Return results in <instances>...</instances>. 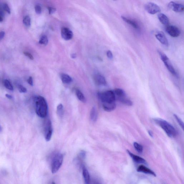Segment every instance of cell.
<instances>
[{
  "mask_svg": "<svg viewBox=\"0 0 184 184\" xmlns=\"http://www.w3.org/2000/svg\"><path fill=\"white\" fill-rule=\"evenodd\" d=\"M107 56H108V57L109 58V59H113V54L112 53V52L110 51V50H108V51L107 52Z\"/></svg>",
  "mask_w": 184,
  "mask_h": 184,
  "instance_id": "cell-34",
  "label": "cell"
},
{
  "mask_svg": "<svg viewBox=\"0 0 184 184\" xmlns=\"http://www.w3.org/2000/svg\"><path fill=\"white\" fill-rule=\"evenodd\" d=\"M3 83L4 86L6 88L10 90V91H13L14 90L13 87L10 81L7 79H5Z\"/></svg>",
  "mask_w": 184,
  "mask_h": 184,
  "instance_id": "cell-26",
  "label": "cell"
},
{
  "mask_svg": "<svg viewBox=\"0 0 184 184\" xmlns=\"http://www.w3.org/2000/svg\"><path fill=\"white\" fill-rule=\"evenodd\" d=\"M168 7L170 9L175 12H183L184 9V6L182 4L177 3L174 1H171L169 3Z\"/></svg>",
  "mask_w": 184,
  "mask_h": 184,
  "instance_id": "cell-9",
  "label": "cell"
},
{
  "mask_svg": "<svg viewBox=\"0 0 184 184\" xmlns=\"http://www.w3.org/2000/svg\"><path fill=\"white\" fill-rule=\"evenodd\" d=\"M27 81L29 85H30L31 86H32L33 85V79L31 77H29V79H27Z\"/></svg>",
  "mask_w": 184,
  "mask_h": 184,
  "instance_id": "cell-36",
  "label": "cell"
},
{
  "mask_svg": "<svg viewBox=\"0 0 184 184\" xmlns=\"http://www.w3.org/2000/svg\"><path fill=\"white\" fill-rule=\"evenodd\" d=\"M71 56H72V58H76V54H72V55Z\"/></svg>",
  "mask_w": 184,
  "mask_h": 184,
  "instance_id": "cell-41",
  "label": "cell"
},
{
  "mask_svg": "<svg viewBox=\"0 0 184 184\" xmlns=\"http://www.w3.org/2000/svg\"><path fill=\"white\" fill-rule=\"evenodd\" d=\"M35 10L38 14H40L41 12V8L39 5H36L35 6Z\"/></svg>",
  "mask_w": 184,
  "mask_h": 184,
  "instance_id": "cell-32",
  "label": "cell"
},
{
  "mask_svg": "<svg viewBox=\"0 0 184 184\" xmlns=\"http://www.w3.org/2000/svg\"><path fill=\"white\" fill-rule=\"evenodd\" d=\"M75 93H76L77 97L81 102H84V103L86 102V99L85 96L84 95L82 92L79 89H76L75 90Z\"/></svg>",
  "mask_w": 184,
  "mask_h": 184,
  "instance_id": "cell-21",
  "label": "cell"
},
{
  "mask_svg": "<svg viewBox=\"0 0 184 184\" xmlns=\"http://www.w3.org/2000/svg\"><path fill=\"white\" fill-rule=\"evenodd\" d=\"M3 12L0 10V22H2L3 20Z\"/></svg>",
  "mask_w": 184,
  "mask_h": 184,
  "instance_id": "cell-38",
  "label": "cell"
},
{
  "mask_svg": "<svg viewBox=\"0 0 184 184\" xmlns=\"http://www.w3.org/2000/svg\"><path fill=\"white\" fill-rule=\"evenodd\" d=\"M137 171L138 172H142L146 174L151 175L152 176H154V177L156 176V174L154 171L143 165H139L138 167Z\"/></svg>",
  "mask_w": 184,
  "mask_h": 184,
  "instance_id": "cell-12",
  "label": "cell"
},
{
  "mask_svg": "<svg viewBox=\"0 0 184 184\" xmlns=\"http://www.w3.org/2000/svg\"><path fill=\"white\" fill-rule=\"evenodd\" d=\"M102 106L104 109L108 112L113 111L116 109V102L112 104H103Z\"/></svg>",
  "mask_w": 184,
  "mask_h": 184,
  "instance_id": "cell-19",
  "label": "cell"
},
{
  "mask_svg": "<svg viewBox=\"0 0 184 184\" xmlns=\"http://www.w3.org/2000/svg\"><path fill=\"white\" fill-rule=\"evenodd\" d=\"M82 174L84 179V181L85 184H90V177L89 173L87 171L85 165H83L82 167Z\"/></svg>",
  "mask_w": 184,
  "mask_h": 184,
  "instance_id": "cell-15",
  "label": "cell"
},
{
  "mask_svg": "<svg viewBox=\"0 0 184 184\" xmlns=\"http://www.w3.org/2000/svg\"><path fill=\"white\" fill-rule=\"evenodd\" d=\"M5 32L4 31L0 32V41L1 40L4 38V36H5Z\"/></svg>",
  "mask_w": 184,
  "mask_h": 184,
  "instance_id": "cell-37",
  "label": "cell"
},
{
  "mask_svg": "<svg viewBox=\"0 0 184 184\" xmlns=\"http://www.w3.org/2000/svg\"><path fill=\"white\" fill-rule=\"evenodd\" d=\"M158 18L160 22L164 25L168 26L169 24V20L166 15L163 13H159L158 15Z\"/></svg>",
  "mask_w": 184,
  "mask_h": 184,
  "instance_id": "cell-18",
  "label": "cell"
},
{
  "mask_svg": "<svg viewBox=\"0 0 184 184\" xmlns=\"http://www.w3.org/2000/svg\"><path fill=\"white\" fill-rule=\"evenodd\" d=\"M63 155L60 153H56L54 155L51 164L52 173H56L59 170L63 162Z\"/></svg>",
  "mask_w": 184,
  "mask_h": 184,
  "instance_id": "cell-4",
  "label": "cell"
},
{
  "mask_svg": "<svg viewBox=\"0 0 184 184\" xmlns=\"http://www.w3.org/2000/svg\"><path fill=\"white\" fill-rule=\"evenodd\" d=\"M158 53H159L161 59L162 60V62L164 64L165 67L168 69L169 71L172 74L173 76L177 77L178 75L177 72L173 67L172 64L170 61L169 59L166 55L162 53L160 50H158Z\"/></svg>",
  "mask_w": 184,
  "mask_h": 184,
  "instance_id": "cell-5",
  "label": "cell"
},
{
  "mask_svg": "<svg viewBox=\"0 0 184 184\" xmlns=\"http://www.w3.org/2000/svg\"><path fill=\"white\" fill-rule=\"evenodd\" d=\"M48 42V39L46 35H43L41 36L39 41V44H43L44 45H47Z\"/></svg>",
  "mask_w": 184,
  "mask_h": 184,
  "instance_id": "cell-27",
  "label": "cell"
},
{
  "mask_svg": "<svg viewBox=\"0 0 184 184\" xmlns=\"http://www.w3.org/2000/svg\"><path fill=\"white\" fill-rule=\"evenodd\" d=\"M127 152L135 162L138 163L143 164H147L146 161L143 159V158L133 154L129 150H127Z\"/></svg>",
  "mask_w": 184,
  "mask_h": 184,
  "instance_id": "cell-13",
  "label": "cell"
},
{
  "mask_svg": "<svg viewBox=\"0 0 184 184\" xmlns=\"http://www.w3.org/2000/svg\"><path fill=\"white\" fill-rule=\"evenodd\" d=\"M116 98L121 103L125 104V105L131 106L133 105L132 102L127 98L126 95L121 96V97L116 98Z\"/></svg>",
  "mask_w": 184,
  "mask_h": 184,
  "instance_id": "cell-17",
  "label": "cell"
},
{
  "mask_svg": "<svg viewBox=\"0 0 184 184\" xmlns=\"http://www.w3.org/2000/svg\"><path fill=\"white\" fill-rule=\"evenodd\" d=\"M56 113L59 118L63 117L64 114V107L62 104H59L56 108Z\"/></svg>",
  "mask_w": 184,
  "mask_h": 184,
  "instance_id": "cell-24",
  "label": "cell"
},
{
  "mask_svg": "<svg viewBox=\"0 0 184 184\" xmlns=\"http://www.w3.org/2000/svg\"><path fill=\"white\" fill-rule=\"evenodd\" d=\"M174 116L175 118L176 119L178 123L179 124V125L182 128V129H184V123L183 121H182L180 118H179L177 115L175 114H174Z\"/></svg>",
  "mask_w": 184,
  "mask_h": 184,
  "instance_id": "cell-29",
  "label": "cell"
},
{
  "mask_svg": "<svg viewBox=\"0 0 184 184\" xmlns=\"http://www.w3.org/2000/svg\"><path fill=\"white\" fill-rule=\"evenodd\" d=\"M148 134L149 135L151 136V137H153V134L152 132L150 131V130H149V131H148Z\"/></svg>",
  "mask_w": 184,
  "mask_h": 184,
  "instance_id": "cell-40",
  "label": "cell"
},
{
  "mask_svg": "<svg viewBox=\"0 0 184 184\" xmlns=\"http://www.w3.org/2000/svg\"><path fill=\"white\" fill-rule=\"evenodd\" d=\"M167 33L172 37H177L180 35L181 31L178 27L173 25H168L165 29Z\"/></svg>",
  "mask_w": 184,
  "mask_h": 184,
  "instance_id": "cell-8",
  "label": "cell"
},
{
  "mask_svg": "<svg viewBox=\"0 0 184 184\" xmlns=\"http://www.w3.org/2000/svg\"><path fill=\"white\" fill-rule=\"evenodd\" d=\"M23 23L26 26L30 27L31 26V18L30 16H26L23 19Z\"/></svg>",
  "mask_w": 184,
  "mask_h": 184,
  "instance_id": "cell-28",
  "label": "cell"
},
{
  "mask_svg": "<svg viewBox=\"0 0 184 184\" xmlns=\"http://www.w3.org/2000/svg\"><path fill=\"white\" fill-rule=\"evenodd\" d=\"M133 146H134L135 149L140 154H142L143 153V148L141 145L136 142H134L133 143Z\"/></svg>",
  "mask_w": 184,
  "mask_h": 184,
  "instance_id": "cell-25",
  "label": "cell"
},
{
  "mask_svg": "<svg viewBox=\"0 0 184 184\" xmlns=\"http://www.w3.org/2000/svg\"><path fill=\"white\" fill-rule=\"evenodd\" d=\"M3 8L5 11L7 12L9 14H10L11 12H10V9L9 7L8 4L7 3H4L3 5Z\"/></svg>",
  "mask_w": 184,
  "mask_h": 184,
  "instance_id": "cell-31",
  "label": "cell"
},
{
  "mask_svg": "<svg viewBox=\"0 0 184 184\" xmlns=\"http://www.w3.org/2000/svg\"><path fill=\"white\" fill-rule=\"evenodd\" d=\"M18 91L21 93H26L27 92V89L23 86L22 85H18Z\"/></svg>",
  "mask_w": 184,
  "mask_h": 184,
  "instance_id": "cell-30",
  "label": "cell"
},
{
  "mask_svg": "<svg viewBox=\"0 0 184 184\" xmlns=\"http://www.w3.org/2000/svg\"><path fill=\"white\" fill-rule=\"evenodd\" d=\"M61 80L64 84H70L72 81V79L70 76H69L68 75L64 74V73L61 75Z\"/></svg>",
  "mask_w": 184,
  "mask_h": 184,
  "instance_id": "cell-22",
  "label": "cell"
},
{
  "mask_svg": "<svg viewBox=\"0 0 184 184\" xmlns=\"http://www.w3.org/2000/svg\"><path fill=\"white\" fill-rule=\"evenodd\" d=\"M95 82L97 85L100 86L107 85V81L103 76L100 75H96L94 77Z\"/></svg>",
  "mask_w": 184,
  "mask_h": 184,
  "instance_id": "cell-14",
  "label": "cell"
},
{
  "mask_svg": "<svg viewBox=\"0 0 184 184\" xmlns=\"http://www.w3.org/2000/svg\"><path fill=\"white\" fill-rule=\"evenodd\" d=\"M53 134V127L51 121L49 119L46 122L45 130H44V136L47 141H49L50 140Z\"/></svg>",
  "mask_w": 184,
  "mask_h": 184,
  "instance_id": "cell-6",
  "label": "cell"
},
{
  "mask_svg": "<svg viewBox=\"0 0 184 184\" xmlns=\"http://www.w3.org/2000/svg\"><path fill=\"white\" fill-rule=\"evenodd\" d=\"M61 35L63 38L65 40H70L73 36L72 32L66 27L63 28L61 30Z\"/></svg>",
  "mask_w": 184,
  "mask_h": 184,
  "instance_id": "cell-11",
  "label": "cell"
},
{
  "mask_svg": "<svg viewBox=\"0 0 184 184\" xmlns=\"http://www.w3.org/2000/svg\"><path fill=\"white\" fill-rule=\"evenodd\" d=\"M153 120L156 124L164 131L169 137L174 138L177 136V131L174 127L164 119L158 118L154 119Z\"/></svg>",
  "mask_w": 184,
  "mask_h": 184,
  "instance_id": "cell-2",
  "label": "cell"
},
{
  "mask_svg": "<svg viewBox=\"0 0 184 184\" xmlns=\"http://www.w3.org/2000/svg\"><path fill=\"white\" fill-rule=\"evenodd\" d=\"M48 10H49V13L50 15L54 13L56 10V8L51 7H48Z\"/></svg>",
  "mask_w": 184,
  "mask_h": 184,
  "instance_id": "cell-33",
  "label": "cell"
},
{
  "mask_svg": "<svg viewBox=\"0 0 184 184\" xmlns=\"http://www.w3.org/2000/svg\"><path fill=\"white\" fill-rule=\"evenodd\" d=\"M6 96L8 98V99H12V96L10 95L6 94Z\"/></svg>",
  "mask_w": 184,
  "mask_h": 184,
  "instance_id": "cell-39",
  "label": "cell"
},
{
  "mask_svg": "<svg viewBox=\"0 0 184 184\" xmlns=\"http://www.w3.org/2000/svg\"><path fill=\"white\" fill-rule=\"evenodd\" d=\"M35 111L40 117L44 118L48 113V105L45 98L42 96H36L34 98Z\"/></svg>",
  "mask_w": 184,
  "mask_h": 184,
  "instance_id": "cell-1",
  "label": "cell"
},
{
  "mask_svg": "<svg viewBox=\"0 0 184 184\" xmlns=\"http://www.w3.org/2000/svg\"><path fill=\"white\" fill-rule=\"evenodd\" d=\"M90 119L93 122H95L98 118V114L97 110L95 107H93L91 109L90 113Z\"/></svg>",
  "mask_w": 184,
  "mask_h": 184,
  "instance_id": "cell-23",
  "label": "cell"
},
{
  "mask_svg": "<svg viewBox=\"0 0 184 184\" xmlns=\"http://www.w3.org/2000/svg\"><path fill=\"white\" fill-rule=\"evenodd\" d=\"M156 38L161 44L163 45L168 46L169 45V43L164 33L162 31L158 32L156 33L155 35Z\"/></svg>",
  "mask_w": 184,
  "mask_h": 184,
  "instance_id": "cell-10",
  "label": "cell"
},
{
  "mask_svg": "<svg viewBox=\"0 0 184 184\" xmlns=\"http://www.w3.org/2000/svg\"><path fill=\"white\" fill-rule=\"evenodd\" d=\"M24 54L25 56H27V57L30 58V59H33V56H32L30 53H28V52H24Z\"/></svg>",
  "mask_w": 184,
  "mask_h": 184,
  "instance_id": "cell-35",
  "label": "cell"
},
{
  "mask_svg": "<svg viewBox=\"0 0 184 184\" xmlns=\"http://www.w3.org/2000/svg\"><path fill=\"white\" fill-rule=\"evenodd\" d=\"M98 95L102 104L115 103L116 99V96L114 91L112 90L100 92Z\"/></svg>",
  "mask_w": 184,
  "mask_h": 184,
  "instance_id": "cell-3",
  "label": "cell"
},
{
  "mask_svg": "<svg viewBox=\"0 0 184 184\" xmlns=\"http://www.w3.org/2000/svg\"><path fill=\"white\" fill-rule=\"evenodd\" d=\"M121 18L123 20L125 21L127 24H130L131 26H132L133 27H134L135 29H139V26H138V24L135 21L129 19H128L125 17L122 16Z\"/></svg>",
  "mask_w": 184,
  "mask_h": 184,
  "instance_id": "cell-20",
  "label": "cell"
},
{
  "mask_svg": "<svg viewBox=\"0 0 184 184\" xmlns=\"http://www.w3.org/2000/svg\"><path fill=\"white\" fill-rule=\"evenodd\" d=\"M97 184H100V183H98Z\"/></svg>",
  "mask_w": 184,
  "mask_h": 184,
  "instance_id": "cell-44",
  "label": "cell"
},
{
  "mask_svg": "<svg viewBox=\"0 0 184 184\" xmlns=\"http://www.w3.org/2000/svg\"><path fill=\"white\" fill-rule=\"evenodd\" d=\"M86 153L84 150H81L78 154L76 158V162H77L82 167L84 165L82 164V162L85 159Z\"/></svg>",
  "mask_w": 184,
  "mask_h": 184,
  "instance_id": "cell-16",
  "label": "cell"
},
{
  "mask_svg": "<svg viewBox=\"0 0 184 184\" xmlns=\"http://www.w3.org/2000/svg\"><path fill=\"white\" fill-rule=\"evenodd\" d=\"M52 184H56V183H55L54 182H52Z\"/></svg>",
  "mask_w": 184,
  "mask_h": 184,
  "instance_id": "cell-42",
  "label": "cell"
},
{
  "mask_svg": "<svg viewBox=\"0 0 184 184\" xmlns=\"http://www.w3.org/2000/svg\"><path fill=\"white\" fill-rule=\"evenodd\" d=\"M145 8L148 13L151 15H154L161 11L160 7L154 3L149 2L146 3L145 6Z\"/></svg>",
  "mask_w": 184,
  "mask_h": 184,
  "instance_id": "cell-7",
  "label": "cell"
},
{
  "mask_svg": "<svg viewBox=\"0 0 184 184\" xmlns=\"http://www.w3.org/2000/svg\"><path fill=\"white\" fill-rule=\"evenodd\" d=\"M1 126H0V131H1Z\"/></svg>",
  "mask_w": 184,
  "mask_h": 184,
  "instance_id": "cell-43",
  "label": "cell"
}]
</instances>
